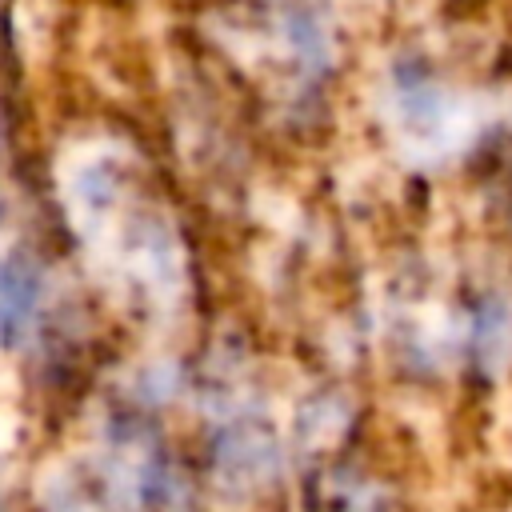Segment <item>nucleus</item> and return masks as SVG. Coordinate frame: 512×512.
I'll use <instances>...</instances> for the list:
<instances>
[{"label":"nucleus","instance_id":"1","mask_svg":"<svg viewBox=\"0 0 512 512\" xmlns=\"http://www.w3.org/2000/svg\"><path fill=\"white\" fill-rule=\"evenodd\" d=\"M40 304V276L24 256H12L0 264V344H16Z\"/></svg>","mask_w":512,"mask_h":512}]
</instances>
